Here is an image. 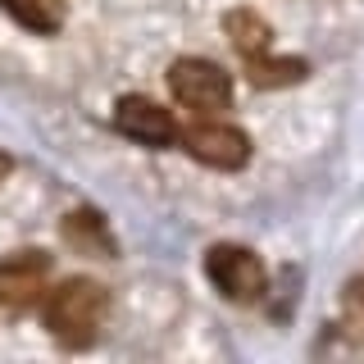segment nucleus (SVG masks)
<instances>
[{
  "instance_id": "obj_1",
  "label": "nucleus",
  "mask_w": 364,
  "mask_h": 364,
  "mask_svg": "<svg viewBox=\"0 0 364 364\" xmlns=\"http://www.w3.org/2000/svg\"><path fill=\"white\" fill-rule=\"evenodd\" d=\"M41 310H46V328L60 346L82 350L100 337V323L109 314V291L96 278H68L60 287H50Z\"/></svg>"
},
{
  "instance_id": "obj_2",
  "label": "nucleus",
  "mask_w": 364,
  "mask_h": 364,
  "mask_svg": "<svg viewBox=\"0 0 364 364\" xmlns=\"http://www.w3.org/2000/svg\"><path fill=\"white\" fill-rule=\"evenodd\" d=\"M50 255L46 250H14L0 259V318H23L50 296Z\"/></svg>"
},
{
  "instance_id": "obj_3",
  "label": "nucleus",
  "mask_w": 364,
  "mask_h": 364,
  "mask_svg": "<svg viewBox=\"0 0 364 364\" xmlns=\"http://www.w3.org/2000/svg\"><path fill=\"white\" fill-rule=\"evenodd\" d=\"M205 273L237 305H255L269 287V273L259 264V255L250 246H237V242H219V246L205 250Z\"/></svg>"
},
{
  "instance_id": "obj_4",
  "label": "nucleus",
  "mask_w": 364,
  "mask_h": 364,
  "mask_svg": "<svg viewBox=\"0 0 364 364\" xmlns=\"http://www.w3.org/2000/svg\"><path fill=\"white\" fill-rule=\"evenodd\" d=\"M168 91H173L178 105H187L196 114H214V109L232 105V77L214 60H200V55L168 64Z\"/></svg>"
},
{
  "instance_id": "obj_5",
  "label": "nucleus",
  "mask_w": 364,
  "mask_h": 364,
  "mask_svg": "<svg viewBox=\"0 0 364 364\" xmlns=\"http://www.w3.org/2000/svg\"><path fill=\"white\" fill-rule=\"evenodd\" d=\"M182 151L191 159H200V164H210V168L232 173V168L250 164V136L242 128H232V123L200 119V123H191V128H182Z\"/></svg>"
},
{
  "instance_id": "obj_6",
  "label": "nucleus",
  "mask_w": 364,
  "mask_h": 364,
  "mask_svg": "<svg viewBox=\"0 0 364 364\" xmlns=\"http://www.w3.org/2000/svg\"><path fill=\"white\" fill-rule=\"evenodd\" d=\"M114 128L136 146H151V151H164V146L182 141L178 119L164 105L146 100V96H123L119 105H114Z\"/></svg>"
},
{
  "instance_id": "obj_7",
  "label": "nucleus",
  "mask_w": 364,
  "mask_h": 364,
  "mask_svg": "<svg viewBox=\"0 0 364 364\" xmlns=\"http://www.w3.org/2000/svg\"><path fill=\"white\" fill-rule=\"evenodd\" d=\"M310 73V64L305 60H291V55H250L246 60V77L255 91H273V87H291L301 82V77Z\"/></svg>"
},
{
  "instance_id": "obj_8",
  "label": "nucleus",
  "mask_w": 364,
  "mask_h": 364,
  "mask_svg": "<svg viewBox=\"0 0 364 364\" xmlns=\"http://www.w3.org/2000/svg\"><path fill=\"white\" fill-rule=\"evenodd\" d=\"M64 242L82 255H96V259H109L114 255V237L105 232V223L96 219L91 210H73L64 214Z\"/></svg>"
},
{
  "instance_id": "obj_9",
  "label": "nucleus",
  "mask_w": 364,
  "mask_h": 364,
  "mask_svg": "<svg viewBox=\"0 0 364 364\" xmlns=\"http://www.w3.org/2000/svg\"><path fill=\"white\" fill-rule=\"evenodd\" d=\"M0 9H5L18 28L41 32V37H50V32L64 28V0H0Z\"/></svg>"
},
{
  "instance_id": "obj_10",
  "label": "nucleus",
  "mask_w": 364,
  "mask_h": 364,
  "mask_svg": "<svg viewBox=\"0 0 364 364\" xmlns=\"http://www.w3.org/2000/svg\"><path fill=\"white\" fill-rule=\"evenodd\" d=\"M223 28H228V37H232V46H237V55H242V60H250V55H264L269 46H273V28L255 14V9H232V14L223 18Z\"/></svg>"
},
{
  "instance_id": "obj_11",
  "label": "nucleus",
  "mask_w": 364,
  "mask_h": 364,
  "mask_svg": "<svg viewBox=\"0 0 364 364\" xmlns=\"http://www.w3.org/2000/svg\"><path fill=\"white\" fill-rule=\"evenodd\" d=\"M341 337L364 346V278H355L346 291H341V318H337Z\"/></svg>"
},
{
  "instance_id": "obj_12",
  "label": "nucleus",
  "mask_w": 364,
  "mask_h": 364,
  "mask_svg": "<svg viewBox=\"0 0 364 364\" xmlns=\"http://www.w3.org/2000/svg\"><path fill=\"white\" fill-rule=\"evenodd\" d=\"M9 168H14V164H9V155H5V151H0V182H5V178H9Z\"/></svg>"
}]
</instances>
